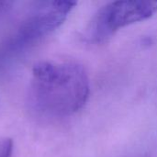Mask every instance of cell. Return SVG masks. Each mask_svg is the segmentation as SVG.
I'll return each mask as SVG.
<instances>
[{
    "mask_svg": "<svg viewBox=\"0 0 157 157\" xmlns=\"http://www.w3.org/2000/svg\"><path fill=\"white\" fill-rule=\"evenodd\" d=\"M89 91L86 71L77 63L40 61L32 68L29 101L43 114L72 115L86 105Z\"/></svg>",
    "mask_w": 157,
    "mask_h": 157,
    "instance_id": "obj_1",
    "label": "cell"
},
{
    "mask_svg": "<svg viewBox=\"0 0 157 157\" xmlns=\"http://www.w3.org/2000/svg\"><path fill=\"white\" fill-rule=\"evenodd\" d=\"M76 4L67 0L36 3L14 33L3 43L0 56L16 53L48 36L65 21Z\"/></svg>",
    "mask_w": 157,
    "mask_h": 157,
    "instance_id": "obj_2",
    "label": "cell"
},
{
    "mask_svg": "<svg viewBox=\"0 0 157 157\" xmlns=\"http://www.w3.org/2000/svg\"><path fill=\"white\" fill-rule=\"evenodd\" d=\"M157 12V1L123 0L104 6L94 17L89 38L95 42H105L116 31L132 24L150 18Z\"/></svg>",
    "mask_w": 157,
    "mask_h": 157,
    "instance_id": "obj_3",
    "label": "cell"
},
{
    "mask_svg": "<svg viewBox=\"0 0 157 157\" xmlns=\"http://www.w3.org/2000/svg\"><path fill=\"white\" fill-rule=\"evenodd\" d=\"M13 152V141L9 138L0 140V157H11Z\"/></svg>",
    "mask_w": 157,
    "mask_h": 157,
    "instance_id": "obj_4",
    "label": "cell"
},
{
    "mask_svg": "<svg viewBox=\"0 0 157 157\" xmlns=\"http://www.w3.org/2000/svg\"><path fill=\"white\" fill-rule=\"evenodd\" d=\"M13 6V2L10 1H0V17L7 13Z\"/></svg>",
    "mask_w": 157,
    "mask_h": 157,
    "instance_id": "obj_5",
    "label": "cell"
}]
</instances>
